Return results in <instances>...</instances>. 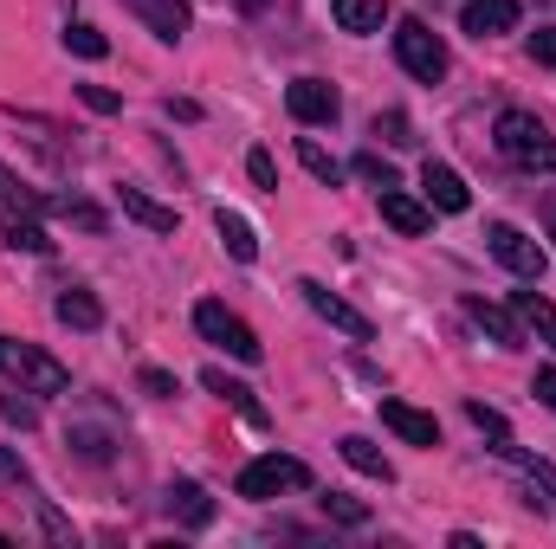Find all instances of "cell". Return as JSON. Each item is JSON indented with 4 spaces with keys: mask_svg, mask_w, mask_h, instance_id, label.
<instances>
[{
    "mask_svg": "<svg viewBox=\"0 0 556 549\" xmlns=\"http://www.w3.org/2000/svg\"><path fill=\"white\" fill-rule=\"evenodd\" d=\"M0 375L13 388H26V395H65L72 388V369L59 356H46V349L20 343V336H0Z\"/></svg>",
    "mask_w": 556,
    "mask_h": 549,
    "instance_id": "6da1fadb",
    "label": "cell"
},
{
    "mask_svg": "<svg viewBox=\"0 0 556 549\" xmlns=\"http://www.w3.org/2000/svg\"><path fill=\"white\" fill-rule=\"evenodd\" d=\"M492 142H498V155L505 162H518V168H544L556 175V137L531 117V111H498V124H492Z\"/></svg>",
    "mask_w": 556,
    "mask_h": 549,
    "instance_id": "7a4b0ae2",
    "label": "cell"
},
{
    "mask_svg": "<svg viewBox=\"0 0 556 549\" xmlns=\"http://www.w3.org/2000/svg\"><path fill=\"white\" fill-rule=\"evenodd\" d=\"M233 491L253 498V505H266V498H278V491H311V465H304V459H285V452H266V459L240 465Z\"/></svg>",
    "mask_w": 556,
    "mask_h": 549,
    "instance_id": "3957f363",
    "label": "cell"
},
{
    "mask_svg": "<svg viewBox=\"0 0 556 549\" xmlns=\"http://www.w3.org/2000/svg\"><path fill=\"white\" fill-rule=\"evenodd\" d=\"M395 59H402V72L420 78V85H440L446 78V39L427 20H402L395 26Z\"/></svg>",
    "mask_w": 556,
    "mask_h": 549,
    "instance_id": "277c9868",
    "label": "cell"
},
{
    "mask_svg": "<svg viewBox=\"0 0 556 549\" xmlns=\"http://www.w3.org/2000/svg\"><path fill=\"white\" fill-rule=\"evenodd\" d=\"M194 330H201L214 349H227L233 362H260V356H266V343L253 336V323H247V317H233L227 304H194Z\"/></svg>",
    "mask_w": 556,
    "mask_h": 549,
    "instance_id": "5b68a950",
    "label": "cell"
},
{
    "mask_svg": "<svg viewBox=\"0 0 556 549\" xmlns=\"http://www.w3.org/2000/svg\"><path fill=\"white\" fill-rule=\"evenodd\" d=\"M485 246H492V259L505 266V272H518V278H544V246L525 233V227H511V220H492L485 227Z\"/></svg>",
    "mask_w": 556,
    "mask_h": 549,
    "instance_id": "8992f818",
    "label": "cell"
},
{
    "mask_svg": "<svg viewBox=\"0 0 556 549\" xmlns=\"http://www.w3.org/2000/svg\"><path fill=\"white\" fill-rule=\"evenodd\" d=\"M298 291H304V304H311V310H317L330 330H343L350 343H369V336H376V323H369L363 310H350V304H343L330 284H317V278H298Z\"/></svg>",
    "mask_w": 556,
    "mask_h": 549,
    "instance_id": "52a82bcc",
    "label": "cell"
},
{
    "mask_svg": "<svg viewBox=\"0 0 556 549\" xmlns=\"http://www.w3.org/2000/svg\"><path fill=\"white\" fill-rule=\"evenodd\" d=\"M285 111H291L298 124L324 130V124H337L343 98H337V85H324V78H298V85H285Z\"/></svg>",
    "mask_w": 556,
    "mask_h": 549,
    "instance_id": "ba28073f",
    "label": "cell"
},
{
    "mask_svg": "<svg viewBox=\"0 0 556 549\" xmlns=\"http://www.w3.org/2000/svg\"><path fill=\"white\" fill-rule=\"evenodd\" d=\"M420 194H427V207H440V214H466V207H472V188H466L446 162H427V168H420Z\"/></svg>",
    "mask_w": 556,
    "mask_h": 549,
    "instance_id": "9c48e42d",
    "label": "cell"
},
{
    "mask_svg": "<svg viewBox=\"0 0 556 549\" xmlns=\"http://www.w3.org/2000/svg\"><path fill=\"white\" fill-rule=\"evenodd\" d=\"M376 207H382V220H389L395 233H408V240H420V233L433 227V207L415 201V194H402V188H376Z\"/></svg>",
    "mask_w": 556,
    "mask_h": 549,
    "instance_id": "30bf717a",
    "label": "cell"
},
{
    "mask_svg": "<svg viewBox=\"0 0 556 549\" xmlns=\"http://www.w3.org/2000/svg\"><path fill=\"white\" fill-rule=\"evenodd\" d=\"M382 426L402 433L408 446H440V420L420 413V408H408V401H395V395H382Z\"/></svg>",
    "mask_w": 556,
    "mask_h": 549,
    "instance_id": "8fae6325",
    "label": "cell"
},
{
    "mask_svg": "<svg viewBox=\"0 0 556 549\" xmlns=\"http://www.w3.org/2000/svg\"><path fill=\"white\" fill-rule=\"evenodd\" d=\"M459 26H466L472 39H498V33L518 26V0H466V7H459Z\"/></svg>",
    "mask_w": 556,
    "mask_h": 549,
    "instance_id": "7c38bea8",
    "label": "cell"
},
{
    "mask_svg": "<svg viewBox=\"0 0 556 549\" xmlns=\"http://www.w3.org/2000/svg\"><path fill=\"white\" fill-rule=\"evenodd\" d=\"M124 7L137 13L155 39H168V46H175V39L188 33V20H194V13H188V0H124Z\"/></svg>",
    "mask_w": 556,
    "mask_h": 549,
    "instance_id": "4fadbf2b",
    "label": "cell"
},
{
    "mask_svg": "<svg viewBox=\"0 0 556 549\" xmlns=\"http://www.w3.org/2000/svg\"><path fill=\"white\" fill-rule=\"evenodd\" d=\"M466 317H472L498 349H525V323H518L511 310H498V304H485V297H466Z\"/></svg>",
    "mask_w": 556,
    "mask_h": 549,
    "instance_id": "5bb4252c",
    "label": "cell"
},
{
    "mask_svg": "<svg viewBox=\"0 0 556 549\" xmlns=\"http://www.w3.org/2000/svg\"><path fill=\"white\" fill-rule=\"evenodd\" d=\"M168 518H181L188 531H207V524H214V498H207L194 478H175V485H168Z\"/></svg>",
    "mask_w": 556,
    "mask_h": 549,
    "instance_id": "9a60e30c",
    "label": "cell"
},
{
    "mask_svg": "<svg viewBox=\"0 0 556 549\" xmlns=\"http://www.w3.org/2000/svg\"><path fill=\"white\" fill-rule=\"evenodd\" d=\"M201 388H207V395H220V401H227V408L240 413V420H253V426H266V408L253 401V388H247V382H233L227 369H207V375H201Z\"/></svg>",
    "mask_w": 556,
    "mask_h": 549,
    "instance_id": "2e32d148",
    "label": "cell"
},
{
    "mask_svg": "<svg viewBox=\"0 0 556 549\" xmlns=\"http://www.w3.org/2000/svg\"><path fill=\"white\" fill-rule=\"evenodd\" d=\"M214 233H220V246H227L240 266H253V259H260V233H253V220H247V214L220 207V214H214Z\"/></svg>",
    "mask_w": 556,
    "mask_h": 549,
    "instance_id": "e0dca14e",
    "label": "cell"
},
{
    "mask_svg": "<svg viewBox=\"0 0 556 549\" xmlns=\"http://www.w3.org/2000/svg\"><path fill=\"white\" fill-rule=\"evenodd\" d=\"M52 310H59V323H72V330H98V323H104V304H98L85 284H65Z\"/></svg>",
    "mask_w": 556,
    "mask_h": 549,
    "instance_id": "ac0fdd59",
    "label": "cell"
},
{
    "mask_svg": "<svg viewBox=\"0 0 556 549\" xmlns=\"http://www.w3.org/2000/svg\"><path fill=\"white\" fill-rule=\"evenodd\" d=\"M511 310H518V323H525V330H538V343H551V349H556V304L544 297V291H518V297H511Z\"/></svg>",
    "mask_w": 556,
    "mask_h": 549,
    "instance_id": "d6986e66",
    "label": "cell"
},
{
    "mask_svg": "<svg viewBox=\"0 0 556 549\" xmlns=\"http://www.w3.org/2000/svg\"><path fill=\"white\" fill-rule=\"evenodd\" d=\"M337 452H343V459H350V465H356V472H369V478H382V485H389V478H395V465H389V452H382V446H376V439H363V433H350V439H343V446H337Z\"/></svg>",
    "mask_w": 556,
    "mask_h": 549,
    "instance_id": "ffe728a7",
    "label": "cell"
},
{
    "mask_svg": "<svg viewBox=\"0 0 556 549\" xmlns=\"http://www.w3.org/2000/svg\"><path fill=\"white\" fill-rule=\"evenodd\" d=\"M124 194V214L137 220V227H149V233H175V207H162V201H149L142 188H117Z\"/></svg>",
    "mask_w": 556,
    "mask_h": 549,
    "instance_id": "44dd1931",
    "label": "cell"
},
{
    "mask_svg": "<svg viewBox=\"0 0 556 549\" xmlns=\"http://www.w3.org/2000/svg\"><path fill=\"white\" fill-rule=\"evenodd\" d=\"M330 13H337L343 33H382V20H389L382 0H330Z\"/></svg>",
    "mask_w": 556,
    "mask_h": 549,
    "instance_id": "7402d4cb",
    "label": "cell"
},
{
    "mask_svg": "<svg viewBox=\"0 0 556 549\" xmlns=\"http://www.w3.org/2000/svg\"><path fill=\"white\" fill-rule=\"evenodd\" d=\"M0 240H7L13 253H39V259L52 253V233H46L39 220H26V214H7V227H0Z\"/></svg>",
    "mask_w": 556,
    "mask_h": 549,
    "instance_id": "603a6c76",
    "label": "cell"
},
{
    "mask_svg": "<svg viewBox=\"0 0 556 549\" xmlns=\"http://www.w3.org/2000/svg\"><path fill=\"white\" fill-rule=\"evenodd\" d=\"M466 420H472V426L492 439V452H505V446H511V426H505V413H498V408H485V401H466Z\"/></svg>",
    "mask_w": 556,
    "mask_h": 549,
    "instance_id": "cb8c5ba5",
    "label": "cell"
},
{
    "mask_svg": "<svg viewBox=\"0 0 556 549\" xmlns=\"http://www.w3.org/2000/svg\"><path fill=\"white\" fill-rule=\"evenodd\" d=\"M65 439L78 446V459H98V465H104V459L117 452V433H104V426H72Z\"/></svg>",
    "mask_w": 556,
    "mask_h": 549,
    "instance_id": "d4e9b609",
    "label": "cell"
},
{
    "mask_svg": "<svg viewBox=\"0 0 556 549\" xmlns=\"http://www.w3.org/2000/svg\"><path fill=\"white\" fill-rule=\"evenodd\" d=\"M317 505H324V518H330V524H350V531H363V524H369V505H356V498H343V491H324Z\"/></svg>",
    "mask_w": 556,
    "mask_h": 549,
    "instance_id": "484cf974",
    "label": "cell"
},
{
    "mask_svg": "<svg viewBox=\"0 0 556 549\" xmlns=\"http://www.w3.org/2000/svg\"><path fill=\"white\" fill-rule=\"evenodd\" d=\"M0 201H7V207H65V201H46V194H33V188H26V181L7 168V162H0Z\"/></svg>",
    "mask_w": 556,
    "mask_h": 549,
    "instance_id": "4316f807",
    "label": "cell"
},
{
    "mask_svg": "<svg viewBox=\"0 0 556 549\" xmlns=\"http://www.w3.org/2000/svg\"><path fill=\"white\" fill-rule=\"evenodd\" d=\"M298 162H304L324 188H337V175H343V168H337V155H330V149H317L311 137H298Z\"/></svg>",
    "mask_w": 556,
    "mask_h": 549,
    "instance_id": "83f0119b",
    "label": "cell"
},
{
    "mask_svg": "<svg viewBox=\"0 0 556 549\" xmlns=\"http://www.w3.org/2000/svg\"><path fill=\"white\" fill-rule=\"evenodd\" d=\"M65 46H72L78 59H104V52H111V39H104L98 26H85V20H72V26H65Z\"/></svg>",
    "mask_w": 556,
    "mask_h": 549,
    "instance_id": "f1b7e54d",
    "label": "cell"
},
{
    "mask_svg": "<svg viewBox=\"0 0 556 549\" xmlns=\"http://www.w3.org/2000/svg\"><path fill=\"white\" fill-rule=\"evenodd\" d=\"M350 168H356V175H363V181H369V188H402V181H395V162H382V155H376V149H363V155H356V162H350Z\"/></svg>",
    "mask_w": 556,
    "mask_h": 549,
    "instance_id": "f546056e",
    "label": "cell"
},
{
    "mask_svg": "<svg viewBox=\"0 0 556 549\" xmlns=\"http://www.w3.org/2000/svg\"><path fill=\"white\" fill-rule=\"evenodd\" d=\"M505 459H518V465L531 472V485H538V491H544V498L556 505V465H551V459H525L518 446H505Z\"/></svg>",
    "mask_w": 556,
    "mask_h": 549,
    "instance_id": "4dcf8cb0",
    "label": "cell"
},
{
    "mask_svg": "<svg viewBox=\"0 0 556 549\" xmlns=\"http://www.w3.org/2000/svg\"><path fill=\"white\" fill-rule=\"evenodd\" d=\"M0 420L26 433V426H39V408H33V401H26V388H20V395H0Z\"/></svg>",
    "mask_w": 556,
    "mask_h": 549,
    "instance_id": "1f68e13d",
    "label": "cell"
},
{
    "mask_svg": "<svg viewBox=\"0 0 556 549\" xmlns=\"http://www.w3.org/2000/svg\"><path fill=\"white\" fill-rule=\"evenodd\" d=\"M247 175H253V188L278 194V168H273V155H266V149H253V155H247Z\"/></svg>",
    "mask_w": 556,
    "mask_h": 549,
    "instance_id": "d6a6232c",
    "label": "cell"
},
{
    "mask_svg": "<svg viewBox=\"0 0 556 549\" xmlns=\"http://www.w3.org/2000/svg\"><path fill=\"white\" fill-rule=\"evenodd\" d=\"M78 98H85V111H98V117L124 111V98H117V91H104V85H78Z\"/></svg>",
    "mask_w": 556,
    "mask_h": 549,
    "instance_id": "836d02e7",
    "label": "cell"
},
{
    "mask_svg": "<svg viewBox=\"0 0 556 549\" xmlns=\"http://www.w3.org/2000/svg\"><path fill=\"white\" fill-rule=\"evenodd\" d=\"M376 137H382V142H415V137H408V117H402V111H376Z\"/></svg>",
    "mask_w": 556,
    "mask_h": 549,
    "instance_id": "e575fe53",
    "label": "cell"
},
{
    "mask_svg": "<svg viewBox=\"0 0 556 549\" xmlns=\"http://www.w3.org/2000/svg\"><path fill=\"white\" fill-rule=\"evenodd\" d=\"M59 214H65V220H78V227H91V233H104V214H98L91 201H65Z\"/></svg>",
    "mask_w": 556,
    "mask_h": 549,
    "instance_id": "d590c367",
    "label": "cell"
},
{
    "mask_svg": "<svg viewBox=\"0 0 556 549\" xmlns=\"http://www.w3.org/2000/svg\"><path fill=\"white\" fill-rule=\"evenodd\" d=\"M142 388H149V395H162V401H168V395H181V382H175L168 369H142Z\"/></svg>",
    "mask_w": 556,
    "mask_h": 549,
    "instance_id": "8d00e7d4",
    "label": "cell"
},
{
    "mask_svg": "<svg viewBox=\"0 0 556 549\" xmlns=\"http://www.w3.org/2000/svg\"><path fill=\"white\" fill-rule=\"evenodd\" d=\"M531 59H538V65H556V26H538V33H531Z\"/></svg>",
    "mask_w": 556,
    "mask_h": 549,
    "instance_id": "74e56055",
    "label": "cell"
},
{
    "mask_svg": "<svg viewBox=\"0 0 556 549\" xmlns=\"http://www.w3.org/2000/svg\"><path fill=\"white\" fill-rule=\"evenodd\" d=\"M39 518H46V537H52V544H72V524H65V518H59L46 498H39Z\"/></svg>",
    "mask_w": 556,
    "mask_h": 549,
    "instance_id": "f35d334b",
    "label": "cell"
},
{
    "mask_svg": "<svg viewBox=\"0 0 556 549\" xmlns=\"http://www.w3.org/2000/svg\"><path fill=\"white\" fill-rule=\"evenodd\" d=\"M531 395L544 401V408L556 413V369H538V382H531Z\"/></svg>",
    "mask_w": 556,
    "mask_h": 549,
    "instance_id": "ab89813d",
    "label": "cell"
},
{
    "mask_svg": "<svg viewBox=\"0 0 556 549\" xmlns=\"http://www.w3.org/2000/svg\"><path fill=\"white\" fill-rule=\"evenodd\" d=\"M0 478H7V485H26V465H20L7 446H0Z\"/></svg>",
    "mask_w": 556,
    "mask_h": 549,
    "instance_id": "60d3db41",
    "label": "cell"
},
{
    "mask_svg": "<svg viewBox=\"0 0 556 549\" xmlns=\"http://www.w3.org/2000/svg\"><path fill=\"white\" fill-rule=\"evenodd\" d=\"M162 111H168V117H181V124H194V117H201V104H188V98H168Z\"/></svg>",
    "mask_w": 556,
    "mask_h": 549,
    "instance_id": "b9f144b4",
    "label": "cell"
},
{
    "mask_svg": "<svg viewBox=\"0 0 556 549\" xmlns=\"http://www.w3.org/2000/svg\"><path fill=\"white\" fill-rule=\"evenodd\" d=\"M7 544H13V537H7V531H0V549H7Z\"/></svg>",
    "mask_w": 556,
    "mask_h": 549,
    "instance_id": "7bdbcfd3",
    "label": "cell"
},
{
    "mask_svg": "<svg viewBox=\"0 0 556 549\" xmlns=\"http://www.w3.org/2000/svg\"><path fill=\"white\" fill-rule=\"evenodd\" d=\"M551 233H556V214H551Z\"/></svg>",
    "mask_w": 556,
    "mask_h": 549,
    "instance_id": "ee69618b",
    "label": "cell"
}]
</instances>
